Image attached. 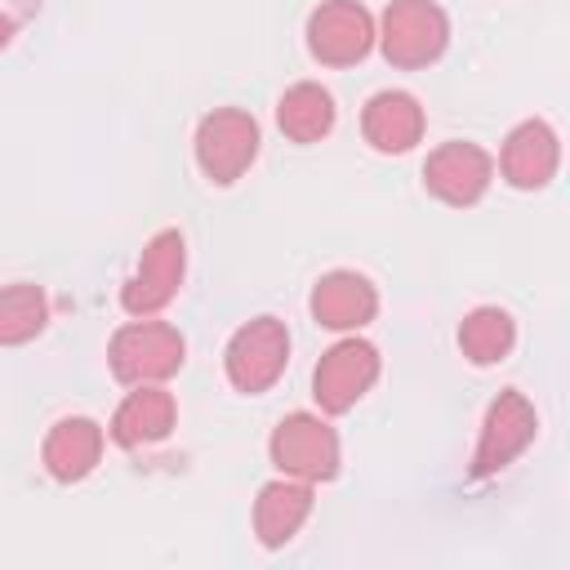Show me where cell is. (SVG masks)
Instances as JSON below:
<instances>
[{"instance_id": "7a4b0ae2", "label": "cell", "mask_w": 570, "mask_h": 570, "mask_svg": "<svg viewBox=\"0 0 570 570\" xmlns=\"http://www.w3.org/2000/svg\"><path fill=\"white\" fill-rule=\"evenodd\" d=\"M374 40H379V49L392 67L414 71V67H428L445 53L450 18L436 0H392L383 9V22H379Z\"/></svg>"}, {"instance_id": "5b68a950", "label": "cell", "mask_w": 570, "mask_h": 570, "mask_svg": "<svg viewBox=\"0 0 570 570\" xmlns=\"http://www.w3.org/2000/svg\"><path fill=\"white\" fill-rule=\"evenodd\" d=\"M196 165L209 183H236L258 156V120L240 107H214L196 125Z\"/></svg>"}, {"instance_id": "9c48e42d", "label": "cell", "mask_w": 570, "mask_h": 570, "mask_svg": "<svg viewBox=\"0 0 570 570\" xmlns=\"http://www.w3.org/2000/svg\"><path fill=\"white\" fill-rule=\"evenodd\" d=\"M307 49L325 67H352L374 49V18L361 0H325L307 18Z\"/></svg>"}, {"instance_id": "2e32d148", "label": "cell", "mask_w": 570, "mask_h": 570, "mask_svg": "<svg viewBox=\"0 0 570 570\" xmlns=\"http://www.w3.org/2000/svg\"><path fill=\"white\" fill-rule=\"evenodd\" d=\"M312 517V485L298 476L267 481L254 499V534L263 548H285Z\"/></svg>"}, {"instance_id": "d6986e66", "label": "cell", "mask_w": 570, "mask_h": 570, "mask_svg": "<svg viewBox=\"0 0 570 570\" xmlns=\"http://www.w3.org/2000/svg\"><path fill=\"white\" fill-rule=\"evenodd\" d=\"M49 325V298L31 281H13L0 289V347H22Z\"/></svg>"}, {"instance_id": "3957f363", "label": "cell", "mask_w": 570, "mask_h": 570, "mask_svg": "<svg viewBox=\"0 0 570 570\" xmlns=\"http://www.w3.org/2000/svg\"><path fill=\"white\" fill-rule=\"evenodd\" d=\"M267 454L272 463L281 468V476H298L307 485L316 481H334L338 476V432L321 419V414H307V410H294L285 414L276 428H272V441H267Z\"/></svg>"}, {"instance_id": "ffe728a7", "label": "cell", "mask_w": 570, "mask_h": 570, "mask_svg": "<svg viewBox=\"0 0 570 570\" xmlns=\"http://www.w3.org/2000/svg\"><path fill=\"white\" fill-rule=\"evenodd\" d=\"M9 40H13V18H9V13H0V49H4Z\"/></svg>"}, {"instance_id": "8fae6325", "label": "cell", "mask_w": 570, "mask_h": 570, "mask_svg": "<svg viewBox=\"0 0 570 570\" xmlns=\"http://www.w3.org/2000/svg\"><path fill=\"white\" fill-rule=\"evenodd\" d=\"M307 307H312V321L325 325V330H361L379 312V289L361 272L338 267V272H325L312 285Z\"/></svg>"}, {"instance_id": "5bb4252c", "label": "cell", "mask_w": 570, "mask_h": 570, "mask_svg": "<svg viewBox=\"0 0 570 570\" xmlns=\"http://www.w3.org/2000/svg\"><path fill=\"white\" fill-rule=\"evenodd\" d=\"M174 419H178V405L160 383H134V392L111 414V441L120 450L156 445L174 432Z\"/></svg>"}, {"instance_id": "e0dca14e", "label": "cell", "mask_w": 570, "mask_h": 570, "mask_svg": "<svg viewBox=\"0 0 570 570\" xmlns=\"http://www.w3.org/2000/svg\"><path fill=\"white\" fill-rule=\"evenodd\" d=\"M276 125L289 142H321L334 129V98L316 80H298L276 102Z\"/></svg>"}, {"instance_id": "ac0fdd59", "label": "cell", "mask_w": 570, "mask_h": 570, "mask_svg": "<svg viewBox=\"0 0 570 570\" xmlns=\"http://www.w3.org/2000/svg\"><path fill=\"white\" fill-rule=\"evenodd\" d=\"M459 347L472 365H499L517 347V321L503 307H472L459 325Z\"/></svg>"}, {"instance_id": "ba28073f", "label": "cell", "mask_w": 570, "mask_h": 570, "mask_svg": "<svg viewBox=\"0 0 570 570\" xmlns=\"http://www.w3.org/2000/svg\"><path fill=\"white\" fill-rule=\"evenodd\" d=\"M534 432H539L534 405H530L517 387L499 392V396L490 401L485 419H481V436H476V454H472V476H494V472H503V468L534 441Z\"/></svg>"}, {"instance_id": "7c38bea8", "label": "cell", "mask_w": 570, "mask_h": 570, "mask_svg": "<svg viewBox=\"0 0 570 570\" xmlns=\"http://www.w3.org/2000/svg\"><path fill=\"white\" fill-rule=\"evenodd\" d=\"M561 165V142L552 134L548 120H521L508 142H503V156H499V169L503 178L517 187V191H534V187H548L552 174Z\"/></svg>"}, {"instance_id": "8992f818", "label": "cell", "mask_w": 570, "mask_h": 570, "mask_svg": "<svg viewBox=\"0 0 570 570\" xmlns=\"http://www.w3.org/2000/svg\"><path fill=\"white\" fill-rule=\"evenodd\" d=\"M183 272H187V240H183V232L178 227L156 232L142 245L138 267H134V276L120 289V307L129 316H156V312H165L174 303L178 285H183Z\"/></svg>"}, {"instance_id": "6da1fadb", "label": "cell", "mask_w": 570, "mask_h": 570, "mask_svg": "<svg viewBox=\"0 0 570 570\" xmlns=\"http://www.w3.org/2000/svg\"><path fill=\"white\" fill-rule=\"evenodd\" d=\"M183 356H187V338L169 321H151V316H134L129 325H120L107 347L111 374L129 387L174 379L183 370Z\"/></svg>"}, {"instance_id": "30bf717a", "label": "cell", "mask_w": 570, "mask_h": 570, "mask_svg": "<svg viewBox=\"0 0 570 570\" xmlns=\"http://www.w3.org/2000/svg\"><path fill=\"white\" fill-rule=\"evenodd\" d=\"M490 178H494V160H490V151L485 147H476V142H441L428 160H423V187L436 196V200H445V205H454V209H463V205H476L485 191H490Z\"/></svg>"}, {"instance_id": "4fadbf2b", "label": "cell", "mask_w": 570, "mask_h": 570, "mask_svg": "<svg viewBox=\"0 0 570 570\" xmlns=\"http://www.w3.org/2000/svg\"><path fill=\"white\" fill-rule=\"evenodd\" d=\"M361 134L374 151L401 156L423 138V107L405 89H379L361 111Z\"/></svg>"}, {"instance_id": "277c9868", "label": "cell", "mask_w": 570, "mask_h": 570, "mask_svg": "<svg viewBox=\"0 0 570 570\" xmlns=\"http://www.w3.org/2000/svg\"><path fill=\"white\" fill-rule=\"evenodd\" d=\"M285 365H289V330H285V321H276V316H254V321H245V325L227 338V347H223L227 383H232L236 392H249V396L267 392V387L285 374Z\"/></svg>"}, {"instance_id": "9a60e30c", "label": "cell", "mask_w": 570, "mask_h": 570, "mask_svg": "<svg viewBox=\"0 0 570 570\" xmlns=\"http://www.w3.org/2000/svg\"><path fill=\"white\" fill-rule=\"evenodd\" d=\"M40 459H45V472L53 481H62V485L85 481L98 468V459H102V428L94 419H85V414L58 419L49 428V436H45Z\"/></svg>"}, {"instance_id": "52a82bcc", "label": "cell", "mask_w": 570, "mask_h": 570, "mask_svg": "<svg viewBox=\"0 0 570 570\" xmlns=\"http://www.w3.org/2000/svg\"><path fill=\"white\" fill-rule=\"evenodd\" d=\"M379 379V347L365 338H338L312 370V396L325 414H347Z\"/></svg>"}]
</instances>
